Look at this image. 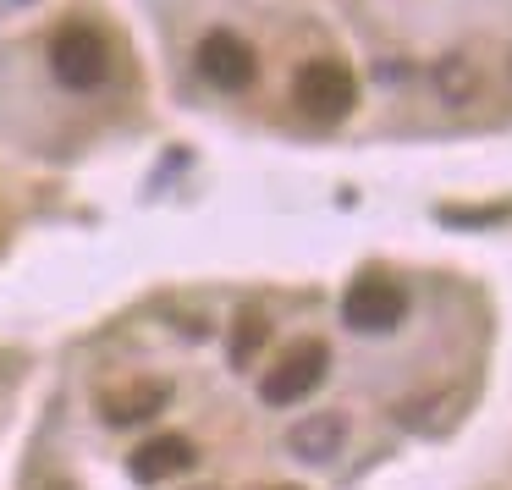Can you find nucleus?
Masks as SVG:
<instances>
[{
  "label": "nucleus",
  "instance_id": "1a4fd4ad",
  "mask_svg": "<svg viewBox=\"0 0 512 490\" xmlns=\"http://www.w3.org/2000/svg\"><path fill=\"white\" fill-rule=\"evenodd\" d=\"M265 331H270V325L259 320V314H254V320L237 325V331H232V358H237V364H248V353H254V347L265 342Z\"/></svg>",
  "mask_w": 512,
  "mask_h": 490
},
{
  "label": "nucleus",
  "instance_id": "f03ea898",
  "mask_svg": "<svg viewBox=\"0 0 512 490\" xmlns=\"http://www.w3.org/2000/svg\"><path fill=\"white\" fill-rule=\"evenodd\" d=\"M292 100H298V111L309 116V122H342V116L353 111V100H358V83H353V72H347L342 61L320 56V61H309V67L298 72Z\"/></svg>",
  "mask_w": 512,
  "mask_h": 490
},
{
  "label": "nucleus",
  "instance_id": "0eeeda50",
  "mask_svg": "<svg viewBox=\"0 0 512 490\" xmlns=\"http://www.w3.org/2000/svg\"><path fill=\"white\" fill-rule=\"evenodd\" d=\"M342 435H347V424L336 419V413H314V419H303L298 430H292V452H298L303 463H331Z\"/></svg>",
  "mask_w": 512,
  "mask_h": 490
},
{
  "label": "nucleus",
  "instance_id": "7ed1b4c3",
  "mask_svg": "<svg viewBox=\"0 0 512 490\" xmlns=\"http://www.w3.org/2000/svg\"><path fill=\"white\" fill-rule=\"evenodd\" d=\"M402 314H408V292H402L391 276H380V270L358 276L353 287H347V298H342V320L353 325V331H364V336L391 331Z\"/></svg>",
  "mask_w": 512,
  "mask_h": 490
},
{
  "label": "nucleus",
  "instance_id": "39448f33",
  "mask_svg": "<svg viewBox=\"0 0 512 490\" xmlns=\"http://www.w3.org/2000/svg\"><path fill=\"white\" fill-rule=\"evenodd\" d=\"M199 72H204V83L237 94V89L254 83V50H248L237 34L215 28V34H204V45H199Z\"/></svg>",
  "mask_w": 512,
  "mask_h": 490
},
{
  "label": "nucleus",
  "instance_id": "f257e3e1",
  "mask_svg": "<svg viewBox=\"0 0 512 490\" xmlns=\"http://www.w3.org/2000/svg\"><path fill=\"white\" fill-rule=\"evenodd\" d=\"M50 72H56V83H67L72 94H89L111 78V45H105L94 28L72 23L50 39Z\"/></svg>",
  "mask_w": 512,
  "mask_h": 490
},
{
  "label": "nucleus",
  "instance_id": "423d86ee",
  "mask_svg": "<svg viewBox=\"0 0 512 490\" xmlns=\"http://www.w3.org/2000/svg\"><path fill=\"white\" fill-rule=\"evenodd\" d=\"M199 463V452H193L188 435H160V441H144L133 452V479H144V485H166V479L188 474V468Z\"/></svg>",
  "mask_w": 512,
  "mask_h": 490
},
{
  "label": "nucleus",
  "instance_id": "20e7f679",
  "mask_svg": "<svg viewBox=\"0 0 512 490\" xmlns=\"http://www.w3.org/2000/svg\"><path fill=\"white\" fill-rule=\"evenodd\" d=\"M325 369H331V353H325V342H303V347H292V353H287V358H281V364L265 375L259 397H265L270 408L303 402V397H309V391L325 380Z\"/></svg>",
  "mask_w": 512,
  "mask_h": 490
},
{
  "label": "nucleus",
  "instance_id": "6e6552de",
  "mask_svg": "<svg viewBox=\"0 0 512 490\" xmlns=\"http://www.w3.org/2000/svg\"><path fill=\"white\" fill-rule=\"evenodd\" d=\"M160 402H166V386H160V380H144V386H127V391H116V397H105V419L138 424V419H149Z\"/></svg>",
  "mask_w": 512,
  "mask_h": 490
}]
</instances>
